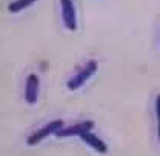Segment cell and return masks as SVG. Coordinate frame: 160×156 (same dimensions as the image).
<instances>
[{"instance_id":"obj_3","label":"cell","mask_w":160,"mask_h":156,"mask_svg":"<svg viewBox=\"0 0 160 156\" xmlns=\"http://www.w3.org/2000/svg\"><path fill=\"white\" fill-rule=\"evenodd\" d=\"M60 9H62V20L66 29L77 31V12L74 0H60Z\"/></svg>"},{"instance_id":"obj_7","label":"cell","mask_w":160,"mask_h":156,"mask_svg":"<svg viewBox=\"0 0 160 156\" xmlns=\"http://www.w3.org/2000/svg\"><path fill=\"white\" fill-rule=\"evenodd\" d=\"M37 0H14V2H11L9 3V6H8V11L9 12H12V14H16V12H20V11H23V9H26V8H29L31 5H34Z\"/></svg>"},{"instance_id":"obj_8","label":"cell","mask_w":160,"mask_h":156,"mask_svg":"<svg viewBox=\"0 0 160 156\" xmlns=\"http://www.w3.org/2000/svg\"><path fill=\"white\" fill-rule=\"evenodd\" d=\"M156 115H157V122L160 121V94L156 98Z\"/></svg>"},{"instance_id":"obj_2","label":"cell","mask_w":160,"mask_h":156,"mask_svg":"<svg viewBox=\"0 0 160 156\" xmlns=\"http://www.w3.org/2000/svg\"><path fill=\"white\" fill-rule=\"evenodd\" d=\"M62 127H65V121L63 119H54V121H49L48 124H45L43 127H40L39 130H36L32 135H29L26 139V144L28 145H37L39 142H42L43 139L49 136V135H56Z\"/></svg>"},{"instance_id":"obj_6","label":"cell","mask_w":160,"mask_h":156,"mask_svg":"<svg viewBox=\"0 0 160 156\" xmlns=\"http://www.w3.org/2000/svg\"><path fill=\"white\" fill-rule=\"evenodd\" d=\"M80 139H82L85 144H88L92 150H96L97 153H100V155L108 153V145H106L97 135H94L92 132H85V133H82V135H80Z\"/></svg>"},{"instance_id":"obj_5","label":"cell","mask_w":160,"mask_h":156,"mask_svg":"<svg viewBox=\"0 0 160 156\" xmlns=\"http://www.w3.org/2000/svg\"><path fill=\"white\" fill-rule=\"evenodd\" d=\"M40 90V78L36 74H29L25 81V99L29 104H36L39 98Z\"/></svg>"},{"instance_id":"obj_1","label":"cell","mask_w":160,"mask_h":156,"mask_svg":"<svg viewBox=\"0 0 160 156\" xmlns=\"http://www.w3.org/2000/svg\"><path fill=\"white\" fill-rule=\"evenodd\" d=\"M97 69H99V63H97L96 60L86 61V63L82 66V69H80L79 72L69 78V81H68V84H66L68 89H69V90H77V89H80L89 78L97 72Z\"/></svg>"},{"instance_id":"obj_4","label":"cell","mask_w":160,"mask_h":156,"mask_svg":"<svg viewBox=\"0 0 160 156\" xmlns=\"http://www.w3.org/2000/svg\"><path fill=\"white\" fill-rule=\"evenodd\" d=\"M94 121L88 119V121H82V122H77V124H72V126H65L62 127L59 132L56 133L57 138H66V136H74V135H82L85 132H91L94 129Z\"/></svg>"},{"instance_id":"obj_9","label":"cell","mask_w":160,"mask_h":156,"mask_svg":"<svg viewBox=\"0 0 160 156\" xmlns=\"http://www.w3.org/2000/svg\"><path fill=\"white\" fill-rule=\"evenodd\" d=\"M157 138H159V144H160V121L157 122Z\"/></svg>"}]
</instances>
